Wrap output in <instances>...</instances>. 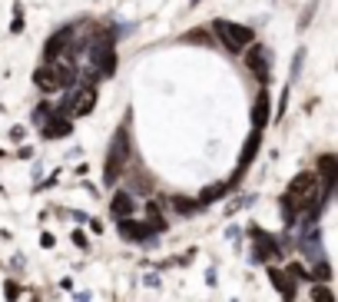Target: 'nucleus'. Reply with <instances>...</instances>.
<instances>
[{"label": "nucleus", "instance_id": "obj_1", "mask_svg": "<svg viewBox=\"0 0 338 302\" xmlns=\"http://www.w3.org/2000/svg\"><path fill=\"white\" fill-rule=\"evenodd\" d=\"M315 199H318V176H315V173H299L289 183L285 196H282V216H285V223H292L299 213L312 209Z\"/></svg>", "mask_w": 338, "mask_h": 302}, {"label": "nucleus", "instance_id": "obj_2", "mask_svg": "<svg viewBox=\"0 0 338 302\" xmlns=\"http://www.w3.org/2000/svg\"><path fill=\"white\" fill-rule=\"evenodd\" d=\"M126 156H129V136H126V127L116 130L110 143V156H106V166H103V183L113 186L123 176V166H126Z\"/></svg>", "mask_w": 338, "mask_h": 302}, {"label": "nucleus", "instance_id": "obj_3", "mask_svg": "<svg viewBox=\"0 0 338 302\" xmlns=\"http://www.w3.org/2000/svg\"><path fill=\"white\" fill-rule=\"evenodd\" d=\"M73 80H77V67H66V64H43L37 73H33V83L40 90H63V87H73Z\"/></svg>", "mask_w": 338, "mask_h": 302}, {"label": "nucleus", "instance_id": "obj_4", "mask_svg": "<svg viewBox=\"0 0 338 302\" xmlns=\"http://www.w3.org/2000/svg\"><path fill=\"white\" fill-rule=\"evenodd\" d=\"M216 37L222 40V47L229 50V53H239V50H245L255 40V33H252V27H242V24H229V20H216Z\"/></svg>", "mask_w": 338, "mask_h": 302}, {"label": "nucleus", "instance_id": "obj_5", "mask_svg": "<svg viewBox=\"0 0 338 302\" xmlns=\"http://www.w3.org/2000/svg\"><path fill=\"white\" fill-rule=\"evenodd\" d=\"M93 106H96V90L90 87V83H83L80 90H70V96H66V103L60 106V113L63 116H87Z\"/></svg>", "mask_w": 338, "mask_h": 302}, {"label": "nucleus", "instance_id": "obj_6", "mask_svg": "<svg viewBox=\"0 0 338 302\" xmlns=\"http://www.w3.org/2000/svg\"><path fill=\"white\" fill-rule=\"evenodd\" d=\"M90 56H93V67L96 73H103V77H113L116 73V53H113V40H96L93 50H90Z\"/></svg>", "mask_w": 338, "mask_h": 302}, {"label": "nucleus", "instance_id": "obj_7", "mask_svg": "<svg viewBox=\"0 0 338 302\" xmlns=\"http://www.w3.org/2000/svg\"><path fill=\"white\" fill-rule=\"evenodd\" d=\"M252 236H255V256H252L255 263H272V259L282 256V249H279V243L272 236H265V232L255 229V226H252Z\"/></svg>", "mask_w": 338, "mask_h": 302}, {"label": "nucleus", "instance_id": "obj_8", "mask_svg": "<svg viewBox=\"0 0 338 302\" xmlns=\"http://www.w3.org/2000/svg\"><path fill=\"white\" fill-rule=\"evenodd\" d=\"M70 43H73V27H63V30H56L53 37L47 40V47H43V60H47V64H53L56 56L70 47Z\"/></svg>", "mask_w": 338, "mask_h": 302}, {"label": "nucleus", "instance_id": "obj_9", "mask_svg": "<svg viewBox=\"0 0 338 302\" xmlns=\"http://www.w3.org/2000/svg\"><path fill=\"white\" fill-rule=\"evenodd\" d=\"M318 176H322V186H325V196L335 190V179H338V156L335 153H325L318 156Z\"/></svg>", "mask_w": 338, "mask_h": 302}, {"label": "nucleus", "instance_id": "obj_10", "mask_svg": "<svg viewBox=\"0 0 338 302\" xmlns=\"http://www.w3.org/2000/svg\"><path fill=\"white\" fill-rule=\"evenodd\" d=\"M259 146H262V130H252L249 140H245V150H242V159H239V169H236V176H232V183H239V176L249 169V163L255 159V153H259Z\"/></svg>", "mask_w": 338, "mask_h": 302}, {"label": "nucleus", "instance_id": "obj_11", "mask_svg": "<svg viewBox=\"0 0 338 302\" xmlns=\"http://www.w3.org/2000/svg\"><path fill=\"white\" fill-rule=\"evenodd\" d=\"M245 64H249V70L255 73V80H259V83H265V80H268V53L262 47H252L249 56H245Z\"/></svg>", "mask_w": 338, "mask_h": 302}, {"label": "nucleus", "instance_id": "obj_12", "mask_svg": "<svg viewBox=\"0 0 338 302\" xmlns=\"http://www.w3.org/2000/svg\"><path fill=\"white\" fill-rule=\"evenodd\" d=\"M70 133H73V119L63 116V113H56L47 127H43V136H47V140H60V136H70Z\"/></svg>", "mask_w": 338, "mask_h": 302}, {"label": "nucleus", "instance_id": "obj_13", "mask_svg": "<svg viewBox=\"0 0 338 302\" xmlns=\"http://www.w3.org/2000/svg\"><path fill=\"white\" fill-rule=\"evenodd\" d=\"M119 232H123V239H133V243H143V239L153 236V229L146 223H133V219H119Z\"/></svg>", "mask_w": 338, "mask_h": 302}, {"label": "nucleus", "instance_id": "obj_14", "mask_svg": "<svg viewBox=\"0 0 338 302\" xmlns=\"http://www.w3.org/2000/svg\"><path fill=\"white\" fill-rule=\"evenodd\" d=\"M268 279L276 282V289L285 295V299H289V302H295V282H292V276H289V272H282V269H276V266H272V269H268Z\"/></svg>", "mask_w": 338, "mask_h": 302}, {"label": "nucleus", "instance_id": "obj_15", "mask_svg": "<svg viewBox=\"0 0 338 302\" xmlns=\"http://www.w3.org/2000/svg\"><path fill=\"white\" fill-rule=\"evenodd\" d=\"M268 100H272V96L262 90L259 100H255V110H252V123H255V130H262V127L268 123Z\"/></svg>", "mask_w": 338, "mask_h": 302}, {"label": "nucleus", "instance_id": "obj_16", "mask_svg": "<svg viewBox=\"0 0 338 302\" xmlns=\"http://www.w3.org/2000/svg\"><path fill=\"white\" fill-rule=\"evenodd\" d=\"M113 216L116 219H129L133 216V196L129 193H116L113 196Z\"/></svg>", "mask_w": 338, "mask_h": 302}, {"label": "nucleus", "instance_id": "obj_17", "mask_svg": "<svg viewBox=\"0 0 338 302\" xmlns=\"http://www.w3.org/2000/svg\"><path fill=\"white\" fill-rule=\"evenodd\" d=\"M229 186H232V183H216V186H209V190H202V196H199V209L209 206V203H216L219 196H226Z\"/></svg>", "mask_w": 338, "mask_h": 302}, {"label": "nucleus", "instance_id": "obj_18", "mask_svg": "<svg viewBox=\"0 0 338 302\" xmlns=\"http://www.w3.org/2000/svg\"><path fill=\"white\" fill-rule=\"evenodd\" d=\"M173 209L179 216H192V213H199V203H192V199H186V196H176L173 199Z\"/></svg>", "mask_w": 338, "mask_h": 302}, {"label": "nucleus", "instance_id": "obj_19", "mask_svg": "<svg viewBox=\"0 0 338 302\" xmlns=\"http://www.w3.org/2000/svg\"><path fill=\"white\" fill-rule=\"evenodd\" d=\"M312 302H335V295H331L328 286H315L312 289Z\"/></svg>", "mask_w": 338, "mask_h": 302}, {"label": "nucleus", "instance_id": "obj_20", "mask_svg": "<svg viewBox=\"0 0 338 302\" xmlns=\"http://www.w3.org/2000/svg\"><path fill=\"white\" fill-rule=\"evenodd\" d=\"M17 292H20L17 282H7V302H17Z\"/></svg>", "mask_w": 338, "mask_h": 302}, {"label": "nucleus", "instance_id": "obj_21", "mask_svg": "<svg viewBox=\"0 0 338 302\" xmlns=\"http://www.w3.org/2000/svg\"><path fill=\"white\" fill-rule=\"evenodd\" d=\"M189 4H196V0H189Z\"/></svg>", "mask_w": 338, "mask_h": 302}]
</instances>
